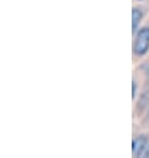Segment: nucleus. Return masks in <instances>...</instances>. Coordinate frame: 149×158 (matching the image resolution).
Segmentation results:
<instances>
[{
  "instance_id": "nucleus-1",
  "label": "nucleus",
  "mask_w": 149,
  "mask_h": 158,
  "mask_svg": "<svg viewBox=\"0 0 149 158\" xmlns=\"http://www.w3.org/2000/svg\"><path fill=\"white\" fill-rule=\"evenodd\" d=\"M149 49V27H144L140 29V32L136 36L133 51L136 55L143 56L145 55Z\"/></svg>"
},
{
  "instance_id": "nucleus-2",
  "label": "nucleus",
  "mask_w": 149,
  "mask_h": 158,
  "mask_svg": "<svg viewBox=\"0 0 149 158\" xmlns=\"http://www.w3.org/2000/svg\"><path fill=\"white\" fill-rule=\"evenodd\" d=\"M147 143H148V138L145 135H140L138 138L133 139V146H132V152H133V156L134 157H140L145 152V148H147Z\"/></svg>"
},
{
  "instance_id": "nucleus-3",
  "label": "nucleus",
  "mask_w": 149,
  "mask_h": 158,
  "mask_svg": "<svg viewBox=\"0 0 149 158\" xmlns=\"http://www.w3.org/2000/svg\"><path fill=\"white\" fill-rule=\"evenodd\" d=\"M132 31L133 32H136V29H137L138 27V23L141 21L143 19V14H141V11H138L137 8H133V11H132Z\"/></svg>"
},
{
  "instance_id": "nucleus-4",
  "label": "nucleus",
  "mask_w": 149,
  "mask_h": 158,
  "mask_svg": "<svg viewBox=\"0 0 149 158\" xmlns=\"http://www.w3.org/2000/svg\"><path fill=\"white\" fill-rule=\"evenodd\" d=\"M136 92H137V85H136V81L132 82V97H136Z\"/></svg>"
},
{
  "instance_id": "nucleus-5",
  "label": "nucleus",
  "mask_w": 149,
  "mask_h": 158,
  "mask_svg": "<svg viewBox=\"0 0 149 158\" xmlns=\"http://www.w3.org/2000/svg\"><path fill=\"white\" fill-rule=\"evenodd\" d=\"M144 156H145V157H149V149H148V150L145 152V154H144Z\"/></svg>"
}]
</instances>
